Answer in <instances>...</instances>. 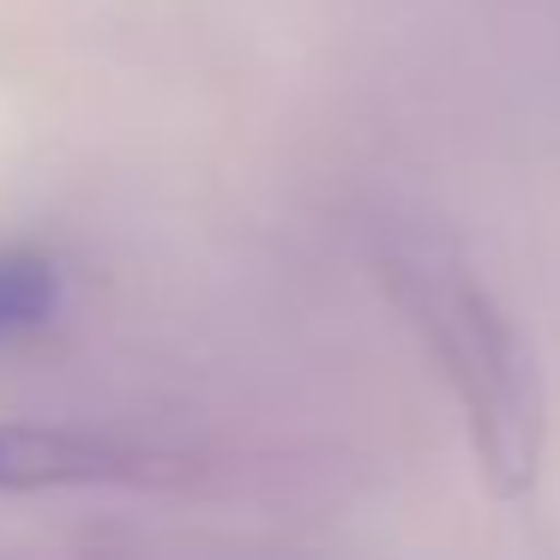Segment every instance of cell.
<instances>
[{"label": "cell", "instance_id": "cell-1", "mask_svg": "<svg viewBox=\"0 0 560 560\" xmlns=\"http://www.w3.org/2000/svg\"><path fill=\"white\" fill-rule=\"evenodd\" d=\"M392 295L446 380L488 488L500 500L530 494L542 470L548 410L530 343L518 338L506 307L446 254H392Z\"/></svg>", "mask_w": 560, "mask_h": 560}, {"label": "cell", "instance_id": "cell-2", "mask_svg": "<svg viewBox=\"0 0 560 560\" xmlns=\"http://www.w3.org/2000/svg\"><path fill=\"white\" fill-rule=\"evenodd\" d=\"M133 470H139V452L109 434L0 422V494H49V488L121 482Z\"/></svg>", "mask_w": 560, "mask_h": 560}, {"label": "cell", "instance_id": "cell-3", "mask_svg": "<svg viewBox=\"0 0 560 560\" xmlns=\"http://www.w3.org/2000/svg\"><path fill=\"white\" fill-rule=\"evenodd\" d=\"M67 278L49 254L37 247H0V350L25 343L61 314Z\"/></svg>", "mask_w": 560, "mask_h": 560}]
</instances>
